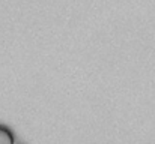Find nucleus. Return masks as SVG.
<instances>
[{"label":"nucleus","instance_id":"obj_1","mask_svg":"<svg viewBox=\"0 0 155 144\" xmlns=\"http://www.w3.org/2000/svg\"><path fill=\"white\" fill-rule=\"evenodd\" d=\"M0 144H15V137L12 131L5 125H0Z\"/></svg>","mask_w":155,"mask_h":144}]
</instances>
